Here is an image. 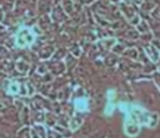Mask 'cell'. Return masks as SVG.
Masks as SVG:
<instances>
[{
    "label": "cell",
    "instance_id": "obj_1",
    "mask_svg": "<svg viewBox=\"0 0 160 138\" xmlns=\"http://www.w3.org/2000/svg\"><path fill=\"white\" fill-rule=\"evenodd\" d=\"M34 40H35V36H34L32 31H31L30 28H26V27L19 30V32H18V35H16V39H15L18 47L31 46V44L34 43Z\"/></svg>",
    "mask_w": 160,
    "mask_h": 138
},
{
    "label": "cell",
    "instance_id": "obj_2",
    "mask_svg": "<svg viewBox=\"0 0 160 138\" xmlns=\"http://www.w3.org/2000/svg\"><path fill=\"white\" fill-rule=\"evenodd\" d=\"M124 130H125V134L129 137H135L139 134L140 131V123L136 121L133 117L131 115H127V121L125 125H124Z\"/></svg>",
    "mask_w": 160,
    "mask_h": 138
},
{
    "label": "cell",
    "instance_id": "obj_3",
    "mask_svg": "<svg viewBox=\"0 0 160 138\" xmlns=\"http://www.w3.org/2000/svg\"><path fill=\"white\" fill-rule=\"evenodd\" d=\"M74 106L78 111H86L89 109V102L86 98H77L74 102Z\"/></svg>",
    "mask_w": 160,
    "mask_h": 138
},
{
    "label": "cell",
    "instance_id": "obj_4",
    "mask_svg": "<svg viewBox=\"0 0 160 138\" xmlns=\"http://www.w3.org/2000/svg\"><path fill=\"white\" fill-rule=\"evenodd\" d=\"M19 91H20V87L16 82H12L10 84V87H8V93L10 94H19Z\"/></svg>",
    "mask_w": 160,
    "mask_h": 138
},
{
    "label": "cell",
    "instance_id": "obj_5",
    "mask_svg": "<svg viewBox=\"0 0 160 138\" xmlns=\"http://www.w3.org/2000/svg\"><path fill=\"white\" fill-rule=\"evenodd\" d=\"M81 122H82V119L79 118V117L73 118L72 125H70V129H72V130H75V129H78L79 126H81Z\"/></svg>",
    "mask_w": 160,
    "mask_h": 138
},
{
    "label": "cell",
    "instance_id": "obj_6",
    "mask_svg": "<svg viewBox=\"0 0 160 138\" xmlns=\"http://www.w3.org/2000/svg\"><path fill=\"white\" fill-rule=\"evenodd\" d=\"M147 52H148V54H149L151 59H152L153 62H156V60L159 59V52H158V51H156V52H153V51H151V48L148 47V48H147Z\"/></svg>",
    "mask_w": 160,
    "mask_h": 138
},
{
    "label": "cell",
    "instance_id": "obj_7",
    "mask_svg": "<svg viewBox=\"0 0 160 138\" xmlns=\"http://www.w3.org/2000/svg\"><path fill=\"white\" fill-rule=\"evenodd\" d=\"M18 67L20 69L22 73H24V71H27V70H28V64H27V63L23 64V62H19V63H18Z\"/></svg>",
    "mask_w": 160,
    "mask_h": 138
}]
</instances>
